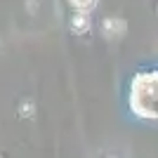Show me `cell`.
Wrapping results in <instances>:
<instances>
[{"mask_svg": "<svg viewBox=\"0 0 158 158\" xmlns=\"http://www.w3.org/2000/svg\"><path fill=\"white\" fill-rule=\"evenodd\" d=\"M21 109H24V111H21V116H31V109H33V104H31V102H26V104H24V106H21Z\"/></svg>", "mask_w": 158, "mask_h": 158, "instance_id": "cell-4", "label": "cell"}, {"mask_svg": "<svg viewBox=\"0 0 158 158\" xmlns=\"http://www.w3.org/2000/svg\"><path fill=\"white\" fill-rule=\"evenodd\" d=\"M71 26H73V31H76V33H87V28H90V17H87L85 10H78V12L73 14Z\"/></svg>", "mask_w": 158, "mask_h": 158, "instance_id": "cell-2", "label": "cell"}, {"mask_svg": "<svg viewBox=\"0 0 158 158\" xmlns=\"http://www.w3.org/2000/svg\"><path fill=\"white\" fill-rule=\"evenodd\" d=\"M125 21L118 19V17H106L102 21V33H104L106 38H120V35H125Z\"/></svg>", "mask_w": 158, "mask_h": 158, "instance_id": "cell-1", "label": "cell"}, {"mask_svg": "<svg viewBox=\"0 0 158 158\" xmlns=\"http://www.w3.org/2000/svg\"><path fill=\"white\" fill-rule=\"evenodd\" d=\"M94 2H97V0H71V5L76 7V10H90Z\"/></svg>", "mask_w": 158, "mask_h": 158, "instance_id": "cell-3", "label": "cell"}]
</instances>
